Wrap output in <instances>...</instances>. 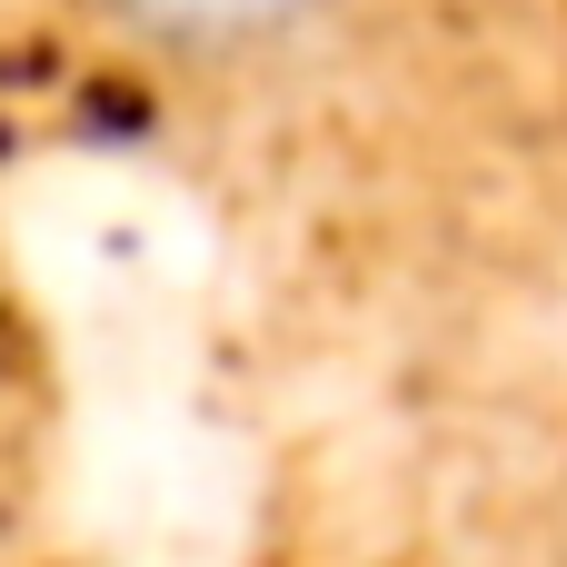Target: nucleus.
Segmentation results:
<instances>
[{
	"label": "nucleus",
	"instance_id": "f257e3e1",
	"mask_svg": "<svg viewBox=\"0 0 567 567\" xmlns=\"http://www.w3.org/2000/svg\"><path fill=\"white\" fill-rule=\"evenodd\" d=\"M90 10L159 70H259L329 20V0H90Z\"/></svg>",
	"mask_w": 567,
	"mask_h": 567
}]
</instances>
